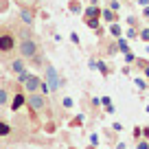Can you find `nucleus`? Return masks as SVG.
I'll use <instances>...</instances> for the list:
<instances>
[{
    "mask_svg": "<svg viewBox=\"0 0 149 149\" xmlns=\"http://www.w3.org/2000/svg\"><path fill=\"white\" fill-rule=\"evenodd\" d=\"M15 48H18L22 59H31V57H35L37 53H40V42L33 40V37H22L20 44H15Z\"/></svg>",
    "mask_w": 149,
    "mask_h": 149,
    "instance_id": "1",
    "label": "nucleus"
},
{
    "mask_svg": "<svg viewBox=\"0 0 149 149\" xmlns=\"http://www.w3.org/2000/svg\"><path fill=\"white\" fill-rule=\"evenodd\" d=\"M44 84H46L48 92H57L61 88V81H59V74H57L55 66L46 64V77H44Z\"/></svg>",
    "mask_w": 149,
    "mask_h": 149,
    "instance_id": "2",
    "label": "nucleus"
},
{
    "mask_svg": "<svg viewBox=\"0 0 149 149\" xmlns=\"http://www.w3.org/2000/svg\"><path fill=\"white\" fill-rule=\"evenodd\" d=\"M26 103L31 105V110L40 112V110H44V105H46V99H44L42 94H37V92H29V97H26Z\"/></svg>",
    "mask_w": 149,
    "mask_h": 149,
    "instance_id": "3",
    "label": "nucleus"
},
{
    "mask_svg": "<svg viewBox=\"0 0 149 149\" xmlns=\"http://www.w3.org/2000/svg\"><path fill=\"white\" fill-rule=\"evenodd\" d=\"M15 48V37L5 33V35H0V53H11Z\"/></svg>",
    "mask_w": 149,
    "mask_h": 149,
    "instance_id": "4",
    "label": "nucleus"
},
{
    "mask_svg": "<svg viewBox=\"0 0 149 149\" xmlns=\"http://www.w3.org/2000/svg\"><path fill=\"white\" fill-rule=\"evenodd\" d=\"M20 20H22L26 26H33V24H35V11L29 9V7H20Z\"/></svg>",
    "mask_w": 149,
    "mask_h": 149,
    "instance_id": "5",
    "label": "nucleus"
},
{
    "mask_svg": "<svg viewBox=\"0 0 149 149\" xmlns=\"http://www.w3.org/2000/svg\"><path fill=\"white\" fill-rule=\"evenodd\" d=\"M40 84H42V79H40V77L29 74L26 81H24V88H26V92H37V90H40Z\"/></svg>",
    "mask_w": 149,
    "mask_h": 149,
    "instance_id": "6",
    "label": "nucleus"
},
{
    "mask_svg": "<svg viewBox=\"0 0 149 149\" xmlns=\"http://www.w3.org/2000/svg\"><path fill=\"white\" fill-rule=\"evenodd\" d=\"M11 70H13L15 74H20L22 70H26V64H24V59H22V57H15V59L11 61Z\"/></svg>",
    "mask_w": 149,
    "mask_h": 149,
    "instance_id": "7",
    "label": "nucleus"
},
{
    "mask_svg": "<svg viewBox=\"0 0 149 149\" xmlns=\"http://www.w3.org/2000/svg\"><path fill=\"white\" fill-rule=\"evenodd\" d=\"M24 103H26V97H24L22 92H18V94L13 97V103H11V110H13V112H18L20 107L24 105Z\"/></svg>",
    "mask_w": 149,
    "mask_h": 149,
    "instance_id": "8",
    "label": "nucleus"
},
{
    "mask_svg": "<svg viewBox=\"0 0 149 149\" xmlns=\"http://www.w3.org/2000/svg\"><path fill=\"white\" fill-rule=\"evenodd\" d=\"M101 18L105 20V22H116V13H114L112 9H103L101 11Z\"/></svg>",
    "mask_w": 149,
    "mask_h": 149,
    "instance_id": "9",
    "label": "nucleus"
},
{
    "mask_svg": "<svg viewBox=\"0 0 149 149\" xmlns=\"http://www.w3.org/2000/svg\"><path fill=\"white\" fill-rule=\"evenodd\" d=\"M101 15V11H99L97 5H90L88 9H86V18H99Z\"/></svg>",
    "mask_w": 149,
    "mask_h": 149,
    "instance_id": "10",
    "label": "nucleus"
},
{
    "mask_svg": "<svg viewBox=\"0 0 149 149\" xmlns=\"http://www.w3.org/2000/svg\"><path fill=\"white\" fill-rule=\"evenodd\" d=\"M86 24H88L92 31H97V33H101L99 31V18H86Z\"/></svg>",
    "mask_w": 149,
    "mask_h": 149,
    "instance_id": "11",
    "label": "nucleus"
},
{
    "mask_svg": "<svg viewBox=\"0 0 149 149\" xmlns=\"http://www.w3.org/2000/svg\"><path fill=\"white\" fill-rule=\"evenodd\" d=\"M116 48L121 53H130V44L125 42V40H123V37H118V42H116Z\"/></svg>",
    "mask_w": 149,
    "mask_h": 149,
    "instance_id": "12",
    "label": "nucleus"
},
{
    "mask_svg": "<svg viewBox=\"0 0 149 149\" xmlns=\"http://www.w3.org/2000/svg\"><path fill=\"white\" fill-rule=\"evenodd\" d=\"M9 134H11V127L0 121V138H5V136H9Z\"/></svg>",
    "mask_w": 149,
    "mask_h": 149,
    "instance_id": "13",
    "label": "nucleus"
},
{
    "mask_svg": "<svg viewBox=\"0 0 149 149\" xmlns=\"http://www.w3.org/2000/svg\"><path fill=\"white\" fill-rule=\"evenodd\" d=\"M94 66H97V68H99V70H101V74H103V77H107V72H110V70H107V66H105V61H97V64H94Z\"/></svg>",
    "mask_w": 149,
    "mask_h": 149,
    "instance_id": "14",
    "label": "nucleus"
},
{
    "mask_svg": "<svg viewBox=\"0 0 149 149\" xmlns=\"http://www.w3.org/2000/svg\"><path fill=\"white\" fill-rule=\"evenodd\" d=\"M7 101H9V92L5 88H0V105H5Z\"/></svg>",
    "mask_w": 149,
    "mask_h": 149,
    "instance_id": "15",
    "label": "nucleus"
},
{
    "mask_svg": "<svg viewBox=\"0 0 149 149\" xmlns=\"http://www.w3.org/2000/svg\"><path fill=\"white\" fill-rule=\"evenodd\" d=\"M70 11H74V13H79V11H81V5H79V0H70Z\"/></svg>",
    "mask_w": 149,
    "mask_h": 149,
    "instance_id": "16",
    "label": "nucleus"
},
{
    "mask_svg": "<svg viewBox=\"0 0 149 149\" xmlns=\"http://www.w3.org/2000/svg\"><path fill=\"white\" fill-rule=\"evenodd\" d=\"M110 33H112L114 37H121V26H118V24H112V26H110Z\"/></svg>",
    "mask_w": 149,
    "mask_h": 149,
    "instance_id": "17",
    "label": "nucleus"
},
{
    "mask_svg": "<svg viewBox=\"0 0 149 149\" xmlns=\"http://www.w3.org/2000/svg\"><path fill=\"white\" fill-rule=\"evenodd\" d=\"M29 74H31V72H26V70H22V72L18 74V84H24V81H26V77H29Z\"/></svg>",
    "mask_w": 149,
    "mask_h": 149,
    "instance_id": "18",
    "label": "nucleus"
},
{
    "mask_svg": "<svg viewBox=\"0 0 149 149\" xmlns=\"http://www.w3.org/2000/svg\"><path fill=\"white\" fill-rule=\"evenodd\" d=\"M40 0H18V5L20 7H26V5H37Z\"/></svg>",
    "mask_w": 149,
    "mask_h": 149,
    "instance_id": "19",
    "label": "nucleus"
},
{
    "mask_svg": "<svg viewBox=\"0 0 149 149\" xmlns=\"http://www.w3.org/2000/svg\"><path fill=\"white\" fill-rule=\"evenodd\" d=\"M118 7H121V5H118V0H110V2H107V9H112V11H116Z\"/></svg>",
    "mask_w": 149,
    "mask_h": 149,
    "instance_id": "20",
    "label": "nucleus"
},
{
    "mask_svg": "<svg viewBox=\"0 0 149 149\" xmlns=\"http://www.w3.org/2000/svg\"><path fill=\"white\" fill-rule=\"evenodd\" d=\"M140 40H143V42H149V29H143V33H140Z\"/></svg>",
    "mask_w": 149,
    "mask_h": 149,
    "instance_id": "21",
    "label": "nucleus"
},
{
    "mask_svg": "<svg viewBox=\"0 0 149 149\" xmlns=\"http://www.w3.org/2000/svg\"><path fill=\"white\" fill-rule=\"evenodd\" d=\"M134 84H136V86H138V88H140V90H145V88H147V84H145V81H143V79H136V81H134Z\"/></svg>",
    "mask_w": 149,
    "mask_h": 149,
    "instance_id": "22",
    "label": "nucleus"
},
{
    "mask_svg": "<svg viewBox=\"0 0 149 149\" xmlns=\"http://www.w3.org/2000/svg\"><path fill=\"white\" fill-rule=\"evenodd\" d=\"M116 51H118V48H116V44H110V46H107V53H110V55H114Z\"/></svg>",
    "mask_w": 149,
    "mask_h": 149,
    "instance_id": "23",
    "label": "nucleus"
},
{
    "mask_svg": "<svg viewBox=\"0 0 149 149\" xmlns=\"http://www.w3.org/2000/svg\"><path fill=\"white\" fill-rule=\"evenodd\" d=\"M125 59L132 64V61H136V57H134V53H125Z\"/></svg>",
    "mask_w": 149,
    "mask_h": 149,
    "instance_id": "24",
    "label": "nucleus"
},
{
    "mask_svg": "<svg viewBox=\"0 0 149 149\" xmlns=\"http://www.w3.org/2000/svg\"><path fill=\"white\" fill-rule=\"evenodd\" d=\"M138 35V33H136V29H130V31H127V37H136Z\"/></svg>",
    "mask_w": 149,
    "mask_h": 149,
    "instance_id": "25",
    "label": "nucleus"
},
{
    "mask_svg": "<svg viewBox=\"0 0 149 149\" xmlns=\"http://www.w3.org/2000/svg\"><path fill=\"white\" fill-rule=\"evenodd\" d=\"M70 40H72L74 44H79V37H77V33H70Z\"/></svg>",
    "mask_w": 149,
    "mask_h": 149,
    "instance_id": "26",
    "label": "nucleus"
},
{
    "mask_svg": "<svg viewBox=\"0 0 149 149\" xmlns=\"http://www.w3.org/2000/svg\"><path fill=\"white\" fill-rule=\"evenodd\" d=\"M138 149H149V145L147 143H138Z\"/></svg>",
    "mask_w": 149,
    "mask_h": 149,
    "instance_id": "27",
    "label": "nucleus"
},
{
    "mask_svg": "<svg viewBox=\"0 0 149 149\" xmlns=\"http://www.w3.org/2000/svg\"><path fill=\"white\" fill-rule=\"evenodd\" d=\"M143 15H145V18H149V7H147L145 11H143Z\"/></svg>",
    "mask_w": 149,
    "mask_h": 149,
    "instance_id": "28",
    "label": "nucleus"
},
{
    "mask_svg": "<svg viewBox=\"0 0 149 149\" xmlns=\"http://www.w3.org/2000/svg\"><path fill=\"white\" fill-rule=\"evenodd\" d=\"M143 70H145V74H147V77H149V64H147V66H145V68H143Z\"/></svg>",
    "mask_w": 149,
    "mask_h": 149,
    "instance_id": "29",
    "label": "nucleus"
},
{
    "mask_svg": "<svg viewBox=\"0 0 149 149\" xmlns=\"http://www.w3.org/2000/svg\"><path fill=\"white\" fill-rule=\"evenodd\" d=\"M138 2H140V5H143V7H145V5H147V2H149V0H138Z\"/></svg>",
    "mask_w": 149,
    "mask_h": 149,
    "instance_id": "30",
    "label": "nucleus"
},
{
    "mask_svg": "<svg viewBox=\"0 0 149 149\" xmlns=\"http://www.w3.org/2000/svg\"><path fill=\"white\" fill-rule=\"evenodd\" d=\"M90 5H97V0H90Z\"/></svg>",
    "mask_w": 149,
    "mask_h": 149,
    "instance_id": "31",
    "label": "nucleus"
}]
</instances>
